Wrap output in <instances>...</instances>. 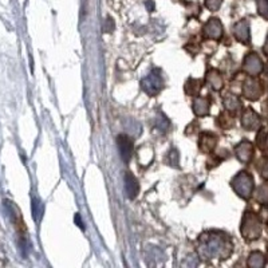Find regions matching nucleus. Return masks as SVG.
I'll list each match as a JSON object with an SVG mask.
<instances>
[{"mask_svg": "<svg viewBox=\"0 0 268 268\" xmlns=\"http://www.w3.org/2000/svg\"><path fill=\"white\" fill-rule=\"evenodd\" d=\"M196 252L201 260H225L234 252V243L224 232H204L197 239Z\"/></svg>", "mask_w": 268, "mask_h": 268, "instance_id": "nucleus-1", "label": "nucleus"}, {"mask_svg": "<svg viewBox=\"0 0 268 268\" xmlns=\"http://www.w3.org/2000/svg\"><path fill=\"white\" fill-rule=\"evenodd\" d=\"M261 219L259 215H256L252 210H247L243 215L240 225L241 236L244 238L245 241H255L261 236Z\"/></svg>", "mask_w": 268, "mask_h": 268, "instance_id": "nucleus-2", "label": "nucleus"}, {"mask_svg": "<svg viewBox=\"0 0 268 268\" xmlns=\"http://www.w3.org/2000/svg\"><path fill=\"white\" fill-rule=\"evenodd\" d=\"M231 187L239 197L248 200L254 193V177H252L251 173H248L247 170H241V172L234 176V178L231 180Z\"/></svg>", "mask_w": 268, "mask_h": 268, "instance_id": "nucleus-3", "label": "nucleus"}, {"mask_svg": "<svg viewBox=\"0 0 268 268\" xmlns=\"http://www.w3.org/2000/svg\"><path fill=\"white\" fill-rule=\"evenodd\" d=\"M141 88L149 97H154V95L158 94L164 88V77L161 70L154 68L153 72L146 75L145 78L141 81Z\"/></svg>", "mask_w": 268, "mask_h": 268, "instance_id": "nucleus-4", "label": "nucleus"}, {"mask_svg": "<svg viewBox=\"0 0 268 268\" xmlns=\"http://www.w3.org/2000/svg\"><path fill=\"white\" fill-rule=\"evenodd\" d=\"M263 93H264V87H263L261 81L256 79L255 77H251V75H249V78L245 79L243 87H241L243 97L249 99V101H258L263 95Z\"/></svg>", "mask_w": 268, "mask_h": 268, "instance_id": "nucleus-5", "label": "nucleus"}, {"mask_svg": "<svg viewBox=\"0 0 268 268\" xmlns=\"http://www.w3.org/2000/svg\"><path fill=\"white\" fill-rule=\"evenodd\" d=\"M243 70L251 77H258L264 72V65H263L260 57L256 52L251 51L243 59Z\"/></svg>", "mask_w": 268, "mask_h": 268, "instance_id": "nucleus-6", "label": "nucleus"}, {"mask_svg": "<svg viewBox=\"0 0 268 268\" xmlns=\"http://www.w3.org/2000/svg\"><path fill=\"white\" fill-rule=\"evenodd\" d=\"M204 38L210 39V41H220L224 35V27L220 19L218 17H210L203 27Z\"/></svg>", "mask_w": 268, "mask_h": 268, "instance_id": "nucleus-7", "label": "nucleus"}, {"mask_svg": "<svg viewBox=\"0 0 268 268\" xmlns=\"http://www.w3.org/2000/svg\"><path fill=\"white\" fill-rule=\"evenodd\" d=\"M240 123L245 130H249V132L258 130L261 128L260 116L252 108H244L241 112Z\"/></svg>", "mask_w": 268, "mask_h": 268, "instance_id": "nucleus-8", "label": "nucleus"}, {"mask_svg": "<svg viewBox=\"0 0 268 268\" xmlns=\"http://www.w3.org/2000/svg\"><path fill=\"white\" fill-rule=\"evenodd\" d=\"M219 136L213 132H201L199 136V149L203 153H212L216 150Z\"/></svg>", "mask_w": 268, "mask_h": 268, "instance_id": "nucleus-9", "label": "nucleus"}, {"mask_svg": "<svg viewBox=\"0 0 268 268\" xmlns=\"http://www.w3.org/2000/svg\"><path fill=\"white\" fill-rule=\"evenodd\" d=\"M235 154H236L240 163L248 164L255 154L254 145L248 139H243L241 142H239L238 145L235 146Z\"/></svg>", "mask_w": 268, "mask_h": 268, "instance_id": "nucleus-10", "label": "nucleus"}, {"mask_svg": "<svg viewBox=\"0 0 268 268\" xmlns=\"http://www.w3.org/2000/svg\"><path fill=\"white\" fill-rule=\"evenodd\" d=\"M232 32H234V37L236 38V41H239L240 43H251V27H249V22L245 21V19L235 23Z\"/></svg>", "mask_w": 268, "mask_h": 268, "instance_id": "nucleus-11", "label": "nucleus"}, {"mask_svg": "<svg viewBox=\"0 0 268 268\" xmlns=\"http://www.w3.org/2000/svg\"><path fill=\"white\" fill-rule=\"evenodd\" d=\"M205 85L213 92H220L224 87V78L218 68H209L205 74Z\"/></svg>", "mask_w": 268, "mask_h": 268, "instance_id": "nucleus-12", "label": "nucleus"}, {"mask_svg": "<svg viewBox=\"0 0 268 268\" xmlns=\"http://www.w3.org/2000/svg\"><path fill=\"white\" fill-rule=\"evenodd\" d=\"M117 144H118L119 154L122 157L123 163L128 164L133 156V139L126 134H121L117 138Z\"/></svg>", "mask_w": 268, "mask_h": 268, "instance_id": "nucleus-13", "label": "nucleus"}, {"mask_svg": "<svg viewBox=\"0 0 268 268\" xmlns=\"http://www.w3.org/2000/svg\"><path fill=\"white\" fill-rule=\"evenodd\" d=\"M125 192L130 200H134L139 193V183L132 172L125 173Z\"/></svg>", "mask_w": 268, "mask_h": 268, "instance_id": "nucleus-14", "label": "nucleus"}, {"mask_svg": "<svg viewBox=\"0 0 268 268\" xmlns=\"http://www.w3.org/2000/svg\"><path fill=\"white\" fill-rule=\"evenodd\" d=\"M193 113L197 117L209 116L210 113V101L208 97H196L193 101Z\"/></svg>", "mask_w": 268, "mask_h": 268, "instance_id": "nucleus-15", "label": "nucleus"}, {"mask_svg": "<svg viewBox=\"0 0 268 268\" xmlns=\"http://www.w3.org/2000/svg\"><path fill=\"white\" fill-rule=\"evenodd\" d=\"M223 105H224L225 110L231 112L232 114H236V113L243 109V103H241L240 98H239L238 95L231 94V93H227L223 97Z\"/></svg>", "mask_w": 268, "mask_h": 268, "instance_id": "nucleus-16", "label": "nucleus"}, {"mask_svg": "<svg viewBox=\"0 0 268 268\" xmlns=\"http://www.w3.org/2000/svg\"><path fill=\"white\" fill-rule=\"evenodd\" d=\"M216 125L223 130L231 129L235 125V114H232V113L228 112V110L221 112L220 114H219L218 119H216Z\"/></svg>", "mask_w": 268, "mask_h": 268, "instance_id": "nucleus-17", "label": "nucleus"}, {"mask_svg": "<svg viewBox=\"0 0 268 268\" xmlns=\"http://www.w3.org/2000/svg\"><path fill=\"white\" fill-rule=\"evenodd\" d=\"M201 88H203V83H201L200 79L188 78L185 85H184V92L189 97H197L200 94Z\"/></svg>", "mask_w": 268, "mask_h": 268, "instance_id": "nucleus-18", "label": "nucleus"}, {"mask_svg": "<svg viewBox=\"0 0 268 268\" xmlns=\"http://www.w3.org/2000/svg\"><path fill=\"white\" fill-rule=\"evenodd\" d=\"M265 256L260 251H254L249 254L247 260L248 267L251 268H263L265 265Z\"/></svg>", "mask_w": 268, "mask_h": 268, "instance_id": "nucleus-19", "label": "nucleus"}, {"mask_svg": "<svg viewBox=\"0 0 268 268\" xmlns=\"http://www.w3.org/2000/svg\"><path fill=\"white\" fill-rule=\"evenodd\" d=\"M256 145L260 150L263 152H267L268 150V129L265 128H261L259 130L258 136H256Z\"/></svg>", "mask_w": 268, "mask_h": 268, "instance_id": "nucleus-20", "label": "nucleus"}, {"mask_svg": "<svg viewBox=\"0 0 268 268\" xmlns=\"http://www.w3.org/2000/svg\"><path fill=\"white\" fill-rule=\"evenodd\" d=\"M255 200L260 204H268V184H261L255 192Z\"/></svg>", "mask_w": 268, "mask_h": 268, "instance_id": "nucleus-21", "label": "nucleus"}, {"mask_svg": "<svg viewBox=\"0 0 268 268\" xmlns=\"http://www.w3.org/2000/svg\"><path fill=\"white\" fill-rule=\"evenodd\" d=\"M178 161H180V154H178L177 149L172 148L167 154V164L170 167L178 168Z\"/></svg>", "mask_w": 268, "mask_h": 268, "instance_id": "nucleus-22", "label": "nucleus"}, {"mask_svg": "<svg viewBox=\"0 0 268 268\" xmlns=\"http://www.w3.org/2000/svg\"><path fill=\"white\" fill-rule=\"evenodd\" d=\"M256 7H258V14L263 19L268 21V0H256Z\"/></svg>", "mask_w": 268, "mask_h": 268, "instance_id": "nucleus-23", "label": "nucleus"}, {"mask_svg": "<svg viewBox=\"0 0 268 268\" xmlns=\"http://www.w3.org/2000/svg\"><path fill=\"white\" fill-rule=\"evenodd\" d=\"M258 170H259V173H260V176L263 177L264 180H268V156L259 159Z\"/></svg>", "mask_w": 268, "mask_h": 268, "instance_id": "nucleus-24", "label": "nucleus"}, {"mask_svg": "<svg viewBox=\"0 0 268 268\" xmlns=\"http://www.w3.org/2000/svg\"><path fill=\"white\" fill-rule=\"evenodd\" d=\"M204 3H205V7H207L208 10L212 11V12H216V11L221 7L223 0H204Z\"/></svg>", "mask_w": 268, "mask_h": 268, "instance_id": "nucleus-25", "label": "nucleus"}, {"mask_svg": "<svg viewBox=\"0 0 268 268\" xmlns=\"http://www.w3.org/2000/svg\"><path fill=\"white\" fill-rule=\"evenodd\" d=\"M75 221H77V224L79 223V227H81L82 229H85V227H83V223H82V220H81V215L79 213L75 215Z\"/></svg>", "mask_w": 268, "mask_h": 268, "instance_id": "nucleus-26", "label": "nucleus"}, {"mask_svg": "<svg viewBox=\"0 0 268 268\" xmlns=\"http://www.w3.org/2000/svg\"><path fill=\"white\" fill-rule=\"evenodd\" d=\"M263 52H264L265 55H268V35H267V38H265L264 46H263Z\"/></svg>", "mask_w": 268, "mask_h": 268, "instance_id": "nucleus-27", "label": "nucleus"}, {"mask_svg": "<svg viewBox=\"0 0 268 268\" xmlns=\"http://www.w3.org/2000/svg\"><path fill=\"white\" fill-rule=\"evenodd\" d=\"M264 112H265V114H267V117H268V101L265 102V105H264Z\"/></svg>", "mask_w": 268, "mask_h": 268, "instance_id": "nucleus-28", "label": "nucleus"}, {"mask_svg": "<svg viewBox=\"0 0 268 268\" xmlns=\"http://www.w3.org/2000/svg\"><path fill=\"white\" fill-rule=\"evenodd\" d=\"M264 73L268 75V62L265 63V66H264Z\"/></svg>", "mask_w": 268, "mask_h": 268, "instance_id": "nucleus-29", "label": "nucleus"}, {"mask_svg": "<svg viewBox=\"0 0 268 268\" xmlns=\"http://www.w3.org/2000/svg\"><path fill=\"white\" fill-rule=\"evenodd\" d=\"M265 260L268 261V247H267V256H265Z\"/></svg>", "mask_w": 268, "mask_h": 268, "instance_id": "nucleus-30", "label": "nucleus"}]
</instances>
